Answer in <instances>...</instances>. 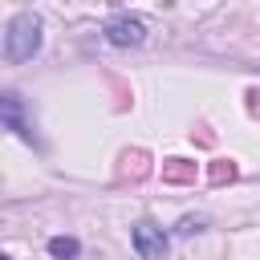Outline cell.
I'll use <instances>...</instances> for the list:
<instances>
[{"label":"cell","mask_w":260,"mask_h":260,"mask_svg":"<svg viewBox=\"0 0 260 260\" xmlns=\"http://www.w3.org/2000/svg\"><path fill=\"white\" fill-rule=\"evenodd\" d=\"M37 49H41V16L37 12H16L4 28V57L12 65H20V61H32Z\"/></svg>","instance_id":"6da1fadb"},{"label":"cell","mask_w":260,"mask_h":260,"mask_svg":"<svg viewBox=\"0 0 260 260\" xmlns=\"http://www.w3.org/2000/svg\"><path fill=\"white\" fill-rule=\"evenodd\" d=\"M130 240H134V252H138L142 260H167V236H162L158 223H150V219L134 223Z\"/></svg>","instance_id":"3957f363"},{"label":"cell","mask_w":260,"mask_h":260,"mask_svg":"<svg viewBox=\"0 0 260 260\" xmlns=\"http://www.w3.org/2000/svg\"><path fill=\"white\" fill-rule=\"evenodd\" d=\"M0 260H8V256H4V252H0Z\"/></svg>","instance_id":"52a82bcc"},{"label":"cell","mask_w":260,"mask_h":260,"mask_svg":"<svg viewBox=\"0 0 260 260\" xmlns=\"http://www.w3.org/2000/svg\"><path fill=\"white\" fill-rule=\"evenodd\" d=\"M0 122H8L20 138L32 142V126H28V118H24V102H20L16 93H0Z\"/></svg>","instance_id":"277c9868"},{"label":"cell","mask_w":260,"mask_h":260,"mask_svg":"<svg viewBox=\"0 0 260 260\" xmlns=\"http://www.w3.org/2000/svg\"><path fill=\"white\" fill-rule=\"evenodd\" d=\"M179 232H183V236H191V232H199V219H183V223H179Z\"/></svg>","instance_id":"8992f818"},{"label":"cell","mask_w":260,"mask_h":260,"mask_svg":"<svg viewBox=\"0 0 260 260\" xmlns=\"http://www.w3.org/2000/svg\"><path fill=\"white\" fill-rule=\"evenodd\" d=\"M77 252H81V244H77L73 236H53V240H49V256H53V260H73Z\"/></svg>","instance_id":"5b68a950"},{"label":"cell","mask_w":260,"mask_h":260,"mask_svg":"<svg viewBox=\"0 0 260 260\" xmlns=\"http://www.w3.org/2000/svg\"><path fill=\"white\" fill-rule=\"evenodd\" d=\"M102 32H106V41L118 45V49H130V45H142V41H146V24H142L138 16H130V12L110 16Z\"/></svg>","instance_id":"7a4b0ae2"}]
</instances>
